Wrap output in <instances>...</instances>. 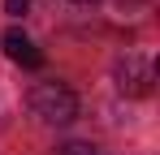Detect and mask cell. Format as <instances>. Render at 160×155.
Returning a JSON list of instances; mask_svg holds the SVG:
<instances>
[{
	"label": "cell",
	"instance_id": "cell-1",
	"mask_svg": "<svg viewBox=\"0 0 160 155\" xmlns=\"http://www.w3.org/2000/svg\"><path fill=\"white\" fill-rule=\"evenodd\" d=\"M30 112L43 121V125H69L78 116V99L65 82H39L30 91Z\"/></svg>",
	"mask_w": 160,
	"mask_h": 155
},
{
	"label": "cell",
	"instance_id": "cell-2",
	"mask_svg": "<svg viewBox=\"0 0 160 155\" xmlns=\"http://www.w3.org/2000/svg\"><path fill=\"white\" fill-rule=\"evenodd\" d=\"M0 43H4V56H9L13 65H22V69H39V65H43V52L35 48L30 35H26V30H18V26H9Z\"/></svg>",
	"mask_w": 160,
	"mask_h": 155
},
{
	"label": "cell",
	"instance_id": "cell-3",
	"mask_svg": "<svg viewBox=\"0 0 160 155\" xmlns=\"http://www.w3.org/2000/svg\"><path fill=\"white\" fill-rule=\"evenodd\" d=\"M117 86L126 91V95H147L152 91V65L143 60V56H126L121 60V69H117Z\"/></svg>",
	"mask_w": 160,
	"mask_h": 155
},
{
	"label": "cell",
	"instance_id": "cell-4",
	"mask_svg": "<svg viewBox=\"0 0 160 155\" xmlns=\"http://www.w3.org/2000/svg\"><path fill=\"white\" fill-rule=\"evenodd\" d=\"M52 155H95V147L91 142H61Z\"/></svg>",
	"mask_w": 160,
	"mask_h": 155
},
{
	"label": "cell",
	"instance_id": "cell-5",
	"mask_svg": "<svg viewBox=\"0 0 160 155\" xmlns=\"http://www.w3.org/2000/svg\"><path fill=\"white\" fill-rule=\"evenodd\" d=\"M26 9H30V0H4V13L9 17H26Z\"/></svg>",
	"mask_w": 160,
	"mask_h": 155
},
{
	"label": "cell",
	"instance_id": "cell-6",
	"mask_svg": "<svg viewBox=\"0 0 160 155\" xmlns=\"http://www.w3.org/2000/svg\"><path fill=\"white\" fill-rule=\"evenodd\" d=\"M74 4H95V0H74Z\"/></svg>",
	"mask_w": 160,
	"mask_h": 155
}]
</instances>
